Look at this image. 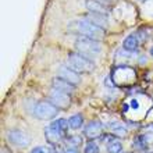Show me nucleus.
<instances>
[{
  "mask_svg": "<svg viewBox=\"0 0 153 153\" xmlns=\"http://www.w3.org/2000/svg\"><path fill=\"white\" fill-rule=\"evenodd\" d=\"M75 27H76L78 33L84 35V36L92 38V39H96V40H100L106 36V29L103 28V27H100V25H97V24H95V22H92V21H89V20L76 21Z\"/></svg>",
  "mask_w": 153,
  "mask_h": 153,
  "instance_id": "obj_1",
  "label": "nucleus"
},
{
  "mask_svg": "<svg viewBox=\"0 0 153 153\" xmlns=\"http://www.w3.org/2000/svg\"><path fill=\"white\" fill-rule=\"evenodd\" d=\"M75 48L81 54L86 56L88 59L89 57L97 56V54L102 52V45L99 40L92 39V38H88V36H84V35L75 40Z\"/></svg>",
  "mask_w": 153,
  "mask_h": 153,
  "instance_id": "obj_2",
  "label": "nucleus"
},
{
  "mask_svg": "<svg viewBox=\"0 0 153 153\" xmlns=\"http://www.w3.org/2000/svg\"><path fill=\"white\" fill-rule=\"evenodd\" d=\"M137 79V73L135 70L127 65L116 67L113 71V82L116 86H131Z\"/></svg>",
  "mask_w": 153,
  "mask_h": 153,
  "instance_id": "obj_3",
  "label": "nucleus"
},
{
  "mask_svg": "<svg viewBox=\"0 0 153 153\" xmlns=\"http://www.w3.org/2000/svg\"><path fill=\"white\" fill-rule=\"evenodd\" d=\"M68 65L76 73H91L95 68L92 60L81 53H70L68 54Z\"/></svg>",
  "mask_w": 153,
  "mask_h": 153,
  "instance_id": "obj_4",
  "label": "nucleus"
},
{
  "mask_svg": "<svg viewBox=\"0 0 153 153\" xmlns=\"http://www.w3.org/2000/svg\"><path fill=\"white\" fill-rule=\"evenodd\" d=\"M59 113V107L53 105L52 102H40L33 109V116L39 120H52Z\"/></svg>",
  "mask_w": 153,
  "mask_h": 153,
  "instance_id": "obj_5",
  "label": "nucleus"
},
{
  "mask_svg": "<svg viewBox=\"0 0 153 153\" xmlns=\"http://www.w3.org/2000/svg\"><path fill=\"white\" fill-rule=\"evenodd\" d=\"M50 102L56 107H59V109L65 110V109H68L70 105H71V97H70V93L59 91V89H54L50 93Z\"/></svg>",
  "mask_w": 153,
  "mask_h": 153,
  "instance_id": "obj_6",
  "label": "nucleus"
},
{
  "mask_svg": "<svg viewBox=\"0 0 153 153\" xmlns=\"http://www.w3.org/2000/svg\"><path fill=\"white\" fill-rule=\"evenodd\" d=\"M102 132H103V124L99 120L91 121L89 124L85 125L84 128V135L88 141H95L97 138H100Z\"/></svg>",
  "mask_w": 153,
  "mask_h": 153,
  "instance_id": "obj_7",
  "label": "nucleus"
},
{
  "mask_svg": "<svg viewBox=\"0 0 153 153\" xmlns=\"http://www.w3.org/2000/svg\"><path fill=\"white\" fill-rule=\"evenodd\" d=\"M8 141L11 142L13 145L20 146V148H25V146L29 145L31 142V138L27 132L24 131H20V129H13L8 132Z\"/></svg>",
  "mask_w": 153,
  "mask_h": 153,
  "instance_id": "obj_8",
  "label": "nucleus"
},
{
  "mask_svg": "<svg viewBox=\"0 0 153 153\" xmlns=\"http://www.w3.org/2000/svg\"><path fill=\"white\" fill-rule=\"evenodd\" d=\"M57 74H59V76H60V78H63V79H65V81H68V82H71L73 85H78L81 82L79 74L76 73L75 70L71 68V67H60V68H59V71H57Z\"/></svg>",
  "mask_w": 153,
  "mask_h": 153,
  "instance_id": "obj_9",
  "label": "nucleus"
},
{
  "mask_svg": "<svg viewBox=\"0 0 153 153\" xmlns=\"http://www.w3.org/2000/svg\"><path fill=\"white\" fill-rule=\"evenodd\" d=\"M45 135H46L48 142L50 143V145H53V146H57L59 145V142H60L63 138H65L53 124H50L48 128L45 129Z\"/></svg>",
  "mask_w": 153,
  "mask_h": 153,
  "instance_id": "obj_10",
  "label": "nucleus"
},
{
  "mask_svg": "<svg viewBox=\"0 0 153 153\" xmlns=\"http://www.w3.org/2000/svg\"><path fill=\"white\" fill-rule=\"evenodd\" d=\"M85 7L88 8L93 14H100V16H107L109 8L105 6V3H102L99 0H86L85 1Z\"/></svg>",
  "mask_w": 153,
  "mask_h": 153,
  "instance_id": "obj_11",
  "label": "nucleus"
},
{
  "mask_svg": "<svg viewBox=\"0 0 153 153\" xmlns=\"http://www.w3.org/2000/svg\"><path fill=\"white\" fill-rule=\"evenodd\" d=\"M74 86H75V85H73L71 82H68V81L63 79V78H60V76L53 79V88H54V89H59V91H63V92L73 93Z\"/></svg>",
  "mask_w": 153,
  "mask_h": 153,
  "instance_id": "obj_12",
  "label": "nucleus"
},
{
  "mask_svg": "<svg viewBox=\"0 0 153 153\" xmlns=\"http://www.w3.org/2000/svg\"><path fill=\"white\" fill-rule=\"evenodd\" d=\"M138 46H139V40H138V38L135 36V35H129V36H127L124 39V42H123V48H124V50H127V52H135L138 49Z\"/></svg>",
  "mask_w": 153,
  "mask_h": 153,
  "instance_id": "obj_13",
  "label": "nucleus"
},
{
  "mask_svg": "<svg viewBox=\"0 0 153 153\" xmlns=\"http://www.w3.org/2000/svg\"><path fill=\"white\" fill-rule=\"evenodd\" d=\"M132 146L138 152L148 149V138H146V135H137L132 141Z\"/></svg>",
  "mask_w": 153,
  "mask_h": 153,
  "instance_id": "obj_14",
  "label": "nucleus"
},
{
  "mask_svg": "<svg viewBox=\"0 0 153 153\" xmlns=\"http://www.w3.org/2000/svg\"><path fill=\"white\" fill-rule=\"evenodd\" d=\"M110 129L113 131L114 137H118V138H125L127 137V128H125L124 125H121L120 123H111V124L109 125Z\"/></svg>",
  "mask_w": 153,
  "mask_h": 153,
  "instance_id": "obj_15",
  "label": "nucleus"
},
{
  "mask_svg": "<svg viewBox=\"0 0 153 153\" xmlns=\"http://www.w3.org/2000/svg\"><path fill=\"white\" fill-rule=\"evenodd\" d=\"M54 127H56L59 131H60L64 137H67V131H68V128H70V123H68V120H65V118H59V120H56V121H53L52 123Z\"/></svg>",
  "mask_w": 153,
  "mask_h": 153,
  "instance_id": "obj_16",
  "label": "nucleus"
},
{
  "mask_svg": "<svg viewBox=\"0 0 153 153\" xmlns=\"http://www.w3.org/2000/svg\"><path fill=\"white\" fill-rule=\"evenodd\" d=\"M121 150H123V143L118 139H116V137L107 142V152L109 153H121Z\"/></svg>",
  "mask_w": 153,
  "mask_h": 153,
  "instance_id": "obj_17",
  "label": "nucleus"
},
{
  "mask_svg": "<svg viewBox=\"0 0 153 153\" xmlns=\"http://www.w3.org/2000/svg\"><path fill=\"white\" fill-rule=\"evenodd\" d=\"M68 123L71 129H79L84 124V117H82V114H74L68 118Z\"/></svg>",
  "mask_w": 153,
  "mask_h": 153,
  "instance_id": "obj_18",
  "label": "nucleus"
},
{
  "mask_svg": "<svg viewBox=\"0 0 153 153\" xmlns=\"http://www.w3.org/2000/svg\"><path fill=\"white\" fill-rule=\"evenodd\" d=\"M65 141L70 145V148H76V146H81L82 138L79 135H71V137H65Z\"/></svg>",
  "mask_w": 153,
  "mask_h": 153,
  "instance_id": "obj_19",
  "label": "nucleus"
},
{
  "mask_svg": "<svg viewBox=\"0 0 153 153\" xmlns=\"http://www.w3.org/2000/svg\"><path fill=\"white\" fill-rule=\"evenodd\" d=\"M84 153H100V150H99V146H97L95 142L89 141L88 143H86V146H85Z\"/></svg>",
  "mask_w": 153,
  "mask_h": 153,
  "instance_id": "obj_20",
  "label": "nucleus"
},
{
  "mask_svg": "<svg viewBox=\"0 0 153 153\" xmlns=\"http://www.w3.org/2000/svg\"><path fill=\"white\" fill-rule=\"evenodd\" d=\"M29 153H53V152L48 146H36V148H33Z\"/></svg>",
  "mask_w": 153,
  "mask_h": 153,
  "instance_id": "obj_21",
  "label": "nucleus"
},
{
  "mask_svg": "<svg viewBox=\"0 0 153 153\" xmlns=\"http://www.w3.org/2000/svg\"><path fill=\"white\" fill-rule=\"evenodd\" d=\"M99 1H102V3H106V4H113L114 1H117V0H99Z\"/></svg>",
  "mask_w": 153,
  "mask_h": 153,
  "instance_id": "obj_22",
  "label": "nucleus"
},
{
  "mask_svg": "<svg viewBox=\"0 0 153 153\" xmlns=\"http://www.w3.org/2000/svg\"><path fill=\"white\" fill-rule=\"evenodd\" d=\"M64 153H78V152H76L75 148H70V149H67Z\"/></svg>",
  "mask_w": 153,
  "mask_h": 153,
  "instance_id": "obj_23",
  "label": "nucleus"
},
{
  "mask_svg": "<svg viewBox=\"0 0 153 153\" xmlns=\"http://www.w3.org/2000/svg\"><path fill=\"white\" fill-rule=\"evenodd\" d=\"M150 56H152V57H153V48H152V49H150Z\"/></svg>",
  "mask_w": 153,
  "mask_h": 153,
  "instance_id": "obj_24",
  "label": "nucleus"
},
{
  "mask_svg": "<svg viewBox=\"0 0 153 153\" xmlns=\"http://www.w3.org/2000/svg\"><path fill=\"white\" fill-rule=\"evenodd\" d=\"M152 129H153V124H152Z\"/></svg>",
  "mask_w": 153,
  "mask_h": 153,
  "instance_id": "obj_25",
  "label": "nucleus"
},
{
  "mask_svg": "<svg viewBox=\"0 0 153 153\" xmlns=\"http://www.w3.org/2000/svg\"><path fill=\"white\" fill-rule=\"evenodd\" d=\"M149 153H153V152H149Z\"/></svg>",
  "mask_w": 153,
  "mask_h": 153,
  "instance_id": "obj_26",
  "label": "nucleus"
}]
</instances>
